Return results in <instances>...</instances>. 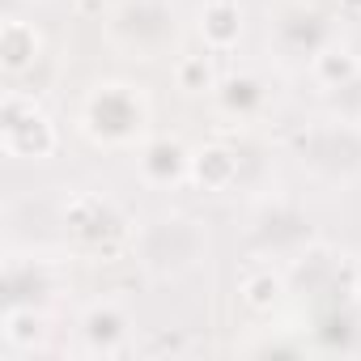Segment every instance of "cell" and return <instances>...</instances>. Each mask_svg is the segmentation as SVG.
I'll return each mask as SVG.
<instances>
[{
	"label": "cell",
	"instance_id": "obj_3",
	"mask_svg": "<svg viewBox=\"0 0 361 361\" xmlns=\"http://www.w3.org/2000/svg\"><path fill=\"white\" fill-rule=\"evenodd\" d=\"M132 255L153 281H183L209 259V226L192 213H157L132 234Z\"/></svg>",
	"mask_w": 361,
	"mask_h": 361
},
{
	"label": "cell",
	"instance_id": "obj_7",
	"mask_svg": "<svg viewBox=\"0 0 361 361\" xmlns=\"http://www.w3.org/2000/svg\"><path fill=\"white\" fill-rule=\"evenodd\" d=\"M251 243L264 259H298L306 247H314V230H310V217L289 204V200H268L259 213H255V226H251Z\"/></svg>",
	"mask_w": 361,
	"mask_h": 361
},
{
	"label": "cell",
	"instance_id": "obj_11",
	"mask_svg": "<svg viewBox=\"0 0 361 361\" xmlns=\"http://www.w3.org/2000/svg\"><path fill=\"white\" fill-rule=\"evenodd\" d=\"M136 174L153 192H170L192 183V149L174 136H149L136 149Z\"/></svg>",
	"mask_w": 361,
	"mask_h": 361
},
{
	"label": "cell",
	"instance_id": "obj_6",
	"mask_svg": "<svg viewBox=\"0 0 361 361\" xmlns=\"http://www.w3.org/2000/svg\"><path fill=\"white\" fill-rule=\"evenodd\" d=\"M60 221L64 234L90 251H111L119 238H128V213L102 192H73L60 209Z\"/></svg>",
	"mask_w": 361,
	"mask_h": 361
},
{
	"label": "cell",
	"instance_id": "obj_4",
	"mask_svg": "<svg viewBox=\"0 0 361 361\" xmlns=\"http://www.w3.org/2000/svg\"><path fill=\"white\" fill-rule=\"evenodd\" d=\"M178 39L174 0H119L106 18V43L132 60H161Z\"/></svg>",
	"mask_w": 361,
	"mask_h": 361
},
{
	"label": "cell",
	"instance_id": "obj_14",
	"mask_svg": "<svg viewBox=\"0 0 361 361\" xmlns=\"http://www.w3.org/2000/svg\"><path fill=\"white\" fill-rule=\"evenodd\" d=\"M306 68H310L314 85H319V90H331V94H340V90H348L353 81H361V56H357L353 47H344L340 39H336L331 47H323Z\"/></svg>",
	"mask_w": 361,
	"mask_h": 361
},
{
	"label": "cell",
	"instance_id": "obj_8",
	"mask_svg": "<svg viewBox=\"0 0 361 361\" xmlns=\"http://www.w3.org/2000/svg\"><path fill=\"white\" fill-rule=\"evenodd\" d=\"M5 289H9V302H22L26 289H35L26 306L47 310L64 293V264L51 259V255H43V251L22 255L18 247H9V255H5Z\"/></svg>",
	"mask_w": 361,
	"mask_h": 361
},
{
	"label": "cell",
	"instance_id": "obj_9",
	"mask_svg": "<svg viewBox=\"0 0 361 361\" xmlns=\"http://www.w3.org/2000/svg\"><path fill=\"white\" fill-rule=\"evenodd\" d=\"M340 35H336V22L298 5V9H285L276 18V30L268 35V43L276 47L281 60H298V64H310L323 47H331Z\"/></svg>",
	"mask_w": 361,
	"mask_h": 361
},
{
	"label": "cell",
	"instance_id": "obj_18",
	"mask_svg": "<svg viewBox=\"0 0 361 361\" xmlns=\"http://www.w3.org/2000/svg\"><path fill=\"white\" fill-rule=\"evenodd\" d=\"M217 51H196V56H178L174 60V85L183 94H217L221 77H217V64H213Z\"/></svg>",
	"mask_w": 361,
	"mask_h": 361
},
{
	"label": "cell",
	"instance_id": "obj_17",
	"mask_svg": "<svg viewBox=\"0 0 361 361\" xmlns=\"http://www.w3.org/2000/svg\"><path fill=\"white\" fill-rule=\"evenodd\" d=\"M285 293H289V272H272V264H259L243 281V302L259 314H272L285 302Z\"/></svg>",
	"mask_w": 361,
	"mask_h": 361
},
{
	"label": "cell",
	"instance_id": "obj_16",
	"mask_svg": "<svg viewBox=\"0 0 361 361\" xmlns=\"http://www.w3.org/2000/svg\"><path fill=\"white\" fill-rule=\"evenodd\" d=\"M5 348L9 353H35L43 348V336H47V310L39 306H9L5 310Z\"/></svg>",
	"mask_w": 361,
	"mask_h": 361
},
{
	"label": "cell",
	"instance_id": "obj_2",
	"mask_svg": "<svg viewBox=\"0 0 361 361\" xmlns=\"http://www.w3.org/2000/svg\"><path fill=\"white\" fill-rule=\"evenodd\" d=\"M289 157L298 170L323 188L361 183V119L357 115H319L289 132Z\"/></svg>",
	"mask_w": 361,
	"mask_h": 361
},
{
	"label": "cell",
	"instance_id": "obj_20",
	"mask_svg": "<svg viewBox=\"0 0 361 361\" xmlns=\"http://www.w3.org/2000/svg\"><path fill=\"white\" fill-rule=\"evenodd\" d=\"M336 13H340V18L361 22V0H336Z\"/></svg>",
	"mask_w": 361,
	"mask_h": 361
},
{
	"label": "cell",
	"instance_id": "obj_5",
	"mask_svg": "<svg viewBox=\"0 0 361 361\" xmlns=\"http://www.w3.org/2000/svg\"><path fill=\"white\" fill-rule=\"evenodd\" d=\"M60 145V132L47 106L26 90H5L0 102V149L13 161H47Z\"/></svg>",
	"mask_w": 361,
	"mask_h": 361
},
{
	"label": "cell",
	"instance_id": "obj_10",
	"mask_svg": "<svg viewBox=\"0 0 361 361\" xmlns=\"http://www.w3.org/2000/svg\"><path fill=\"white\" fill-rule=\"evenodd\" d=\"M77 336L85 357H119L132 340V314L119 298H98L81 310Z\"/></svg>",
	"mask_w": 361,
	"mask_h": 361
},
{
	"label": "cell",
	"instance_id": "obj_1",
	"mask_svg": "<svg viewBox=\"0 0 361 361\" xmlns=\"http://www.w3.org/2000/svg\"><path fill=\"white\" fill-rule=\"evenodd\" d=\"M77 132L94 149L136 153L153 132V102L132 81H119V77L94 81L77 102Z\"/></svg>",
	"mask_w": 361,
	"mask_h": 361
},
{
	"label": "cell",
	"instance_id": "obj_19",
	"mask_svg": "<svg viewBox=\"0 0 361 361\" xmlns=\"http://www.w3.org/2000/svg\"><path fill=\"white\" fill-rule=\"evenodd\" d=\"M217 102L230 111V115H238V119H251L264 102H268V94H264V85H259V77H251V73H238V77H230V81H221L217 85Z\"/></svg>",
	"mask_w": 361,
	"mask_h": 361
},
{
	"label": "cell",
	"instance_id": "obj_15",
	"mask_svg": "<svg viewBox=\"0 0 361 361\" xmlns=\"http://www.w3.org/2000/svg\"><path fill=\"white\" fill-rule=\"evenodd\" d=\"M39 56H43V35L22 18H5V26H0V64H5V73H26L30 64H39Z\"/></svg>",
	"mask_w": 361,
	"mask_h": 361
},
{
	"label": "cell",
	"instance_id": "obj_13",
	"mask_svg": "<svg viewBox=\"0 0 361 361\" xmlns=\"http://www.w3.org/2000/svg\"><path fill=\"white\" fill-rule=\"evenodd\" d=\"M243 174V161L234 149L226 145H204V149H192V188H204V192H230Z\"/></svg>",
	"mask_w": 361,
	"mask_h": 361
},
{
	"label": "cell",
	"instance_id": "obj_12",
	"mask_svg": "<svg viewBox=\"0 0 361 361\" xmlns=\"http://www.w3.org/2000/svg\"><path fill=\"white\" fill-rule=\"evenodd\" d=\"M200 43L217 56L234 51L238 39H243V9L234 5V0H204L200 5Z\"/></svg>",
	"mask_w": 361,
	"mask_h": 361
}]
</instances>
